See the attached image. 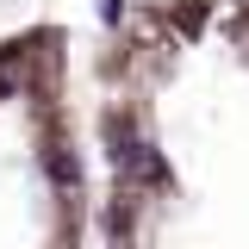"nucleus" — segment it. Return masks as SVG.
Segmentation results:
<instances>
[{
  "label": "nucleus",
  "instance_id": "obj_2",
  "mask_svg": "<svg viewBox=\"0 0 249 249\" xmlns=\"http://www.w3.org/2000/svg\"><path fill=\"white\" fill-rule=\"evenodd\" d=\"M0 249H81V156L62 44H0Z\"/></svg>",
  "mask_w": 249,
  "mask_h": 249
},
{
  "label": "nucleus",
  "instance_id": "obj_1",
  "mask_svg": "<svg viewBox=\"0 0 249 249\" xmlns=\"http://www.w3.org/2000/svg\"><path fill=\"white\" fill-rule=\"evenodd\" d=\"M112 249H249V0L131 13L106 62Z\"/></svg>",
  "mask_w": 249,
  "mask_h": 249
}]
</instances>
